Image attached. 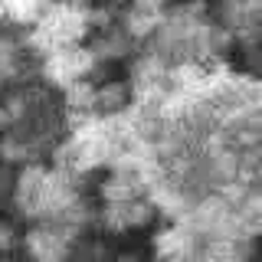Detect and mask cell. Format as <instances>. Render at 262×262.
<instances>
[{"label":"cell","mask_w":262,"mask_h":262,"mask_svg":"<svg viewBox=\"0 0 262 262\" xmlns=\"http://www.w3.org/2000/svg\"><path fill=\"white\" fill-rule=\"evenodd\" d=\"M10 243H13L10 226H0V249H10Z\"/></svg>","instance_id":"3957f363"},{"label":"cell","mask_w":262,"mask_h":262,"mask_svg":"<svg viewBox=\"0 0 262 262\" xmlns=\"http://www.w3.org/2000/svg\"><path fill=\"white\" fill-rule=\"evenodd\" d=\"M72 226H62V223H53L46 220L43 226H36L33 233L27 236V249L33 262H66L69 256V243H72Z\"/></svg>","instance_id":"6da1fadb"},{"label":"cell","mask_w":262,"mask_h":262,"mask_svg":"<svg viewBox=\"0 0 262 262\" xmlns=\"http://www.w3.org/2000/svg\"><path fill=\"white\" fill-rule=\"evenodd\" d=\"M151 216V207H147L144 196H135V200H115L105 207V223L112 229H131V226H141Z\"/></svg>","instance_id":"7a4b0ae2"}]
</instances>
